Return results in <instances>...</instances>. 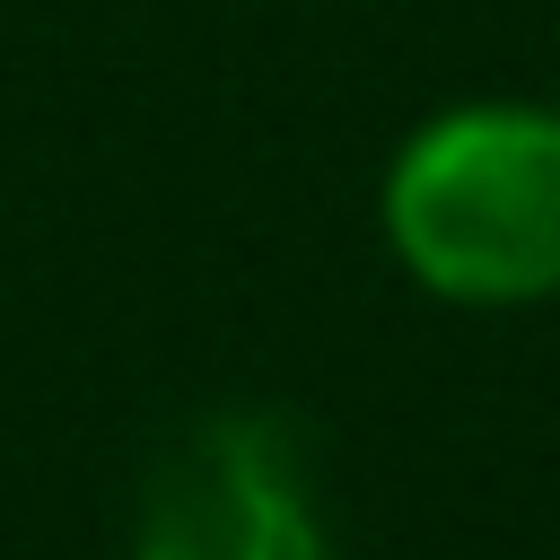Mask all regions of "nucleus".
<instances>
[{
    "mask_svg": "<svg viewBox=\"0 0 560 560\" xmlns=\"http://www.w3.org/2000/svg\"><path fill=\"white\" fill-rule=\"evenodd\" d=\"M394 262L455 306L560 289V105H455L385 166Z\"/></svg>",
    "mask_w": 560,
    "mask_h": 560,
    "instance_id": "f257e3e1",
    "label": "nucleus"
},
{
    "mask_svg": "<svg viewBox=\"0 0 560 560\" xmlns=\"http://www.w3.org/2000/svg\"><path fill=\"white\" fill-rule=\"evenodd\" d=\"M131 560H324V516L271 420H201L149 481Z\"/></svg>",
    "mask_w": 560,
    "mask_h": 560,
    "instance_id": "f03ea898",
    "label": "nucleus"
}]
</instances>
